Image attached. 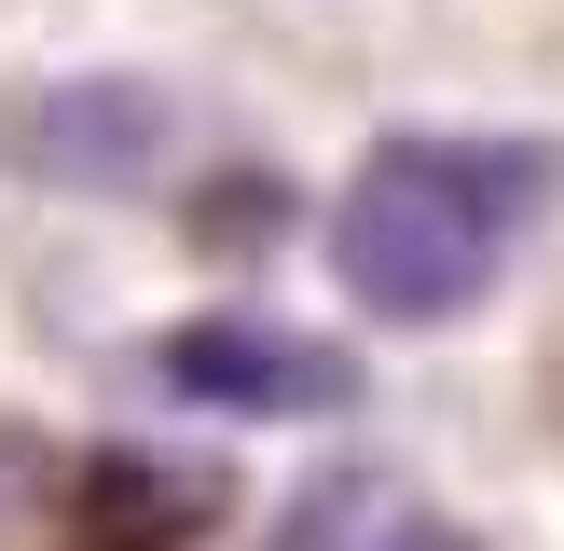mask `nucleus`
I'll return each instance as SVG.
<instances>
[{
    "label": "nucleus",
    "instance_id": "f257e3e1",
    "mask_svg": "<svg viewBox=\"0 0 564 551\" xmlns=\"http://www.w3.org/2000/svg\"><path fill=\"white\" fill-rule=\"evenodd\" d=\"M564 207V138L538 125H400L330 193V276L386 331H455L510 290V262Z\"/></svg>",
    "mask_w": 564,
    "mask_h": 551
},
{
    "label": "nucleus",
    "instance_id": "f03ea898",
    "mask_svg": "<svg viewBox=\"0 0 564 551\" xmlns=\"http://www.w3.org/2000/svg\"><path fill=\"white\" fill-rule=\"evenodd\" d=\"M193 152V110L138 69H69V83H14L0 97V180H42V193H165Z\"/></svg>",
    "mask_w": 564,
    "mask_h": 551
},
{
    "label": "nucleus",
    "instance_id": "7ed1b4c3",
    "mask_svg": "<svg viewBox=\"0 0 564 551\" xmlns=\"http://www.w3.org/2000/svg\"><path fill=\"white\" fill-rule=\"evenodd\" d=\"M138 372L193 413H235V428H317V413L358 400V358H330L290 317H180L138 345Z\"/></svg>",
    "mask_w": 564,
    "mask_h": 551
},
{
    "label": "nucleus",
    "instance_id": "20e7f679",
    "mask_svg": "<svg viewBox=\"0 0 564 551\" xmlns=\"http://www.w3.org/2000/svg\"><path fill=\"white\" fill-rule=\"evenodd\" d=\"M275 551H482L441 496H413L400 468H317L275 523Z\"/></svg>",
    "mask_w": 564,
    "mask_h": 551
},
{
    "label": "nucleus",
    "instance_id": "39448f33",
    "mask_svg": "<svg viewBox=\"0 0 564 551\" xmlns=\"http://www.w3.org/2000/svg\"><path fill=\"white\" fill-rule=\"evenodd\" d=\"M207 510H220V468H180V455H97V468H83L97 551H180Z\"/></svg>",
    "mask_w": 564,
    "mask_h": 551
}]
</instances>
